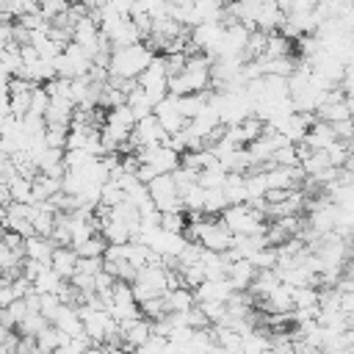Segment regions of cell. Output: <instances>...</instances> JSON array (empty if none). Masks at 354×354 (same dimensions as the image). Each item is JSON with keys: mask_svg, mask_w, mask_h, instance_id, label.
Returning <instances> with one entry per match:
<instances>
[{"mask_svg": "<svg viewBox=\"0 0 354 354\" xmlns=\"http://www.w3.org/2000/svg\"><path fill=\"white\" fill-rule=\"evenodd\" d=\"M72 41L80 44L91 58H94L97 53H102V50L111 47V44L105 41L102 28H100V22H97L94 14H86V17H80V19L72 25Z\"/></svg>", "mask_w": 354, "mask_h": 354, "instance_id": "7", "label": "cell"}, {"mask_svg": "<svg viewBox=\"0 0 354 354\" xmlns=\"http://www.w3.org/2000/svg\"><path fill=\"white\" fill-rule=\"evenodd\" d=\"M6 188H8L11 199H17V202H33V177H25V174L17 171L6 183Z\"/></svg>", "mask_w": 354, "mask_h": 354, "instance_id": "24", "label": "cell"}, {"mask_svg": "<svg viewBox=\"0 0 354 354\" xmlns=\"http://www.w3.org/2000/svg\"><path fill=\"white\" fill-rule=\"evenodd\" d=\"M169 80H171V75H169V66H166V55L163 53H155V58L149 61V66L138 75V86L158 102V100H163L166 94H169Z\"/></svg>", "mask_w": 354, "mask_h": 354, "instance_id": "5", "label": "cell"}, {"mask_svg": "<svg viewBox=\"0 0 354 354\" xmlns=\"http://www.w3.org/2000/svg\"><path fill=\"white\" fill-rule=\"evenodd\" d=\"M169 141V133L166 127L160 124V119L155 113H147L141 119H136V127L130 133V149H141V147H155V144H163Z\"/></svg>", "mask_w": 354, "mask_h": 354, "instance_id": "9", "label": "cell"}, {"mask_svg": "<svg viewBox=\"0 0 354 354\" xmlns=\"http://www.w3.org/2000/svg\"><path fill=\"white\" fill-rule=\"evenodd\" d=\"M227 207H230V202L224 196V188H205V207H202V213L221 216Z\"/></svg>", "mask_w": 354, "mask_h": 354, "instance_id": "27", "label": "cell"}, {"mask_svg": "<svg viewBox=\"0 0 354 354\" xmlns=\"http://www.w3.org/2000/svg\"><path fill=\"white\" fill-rule=\"evenodd\" d=\"M321 0H290V8L288 11H315Z\"/></svg>", "mask_w": 354, "mask_h": 354, "instance_id": "31", "label": "cell"}, {"mask_svg": "<svg viewBox=\"0 0 354 354\" xmlns=\"http://www.w3.org/2000/svg\"><path fill=\"white\" fill-rule=\"evenodd\" d=\"M147 188H149V196H152V202H155V207L160 213H166V210H185L183 196H180V185H177V180H174L171 171L152 177L147 183Z\"/></svg>", "mask_w": 354, "mask_h": 354, "instance_id": "6", "label": "cell"}, {"mask_svg": "<svg viewBox=\"0 0 354 354\" xmlns=\"http://www.w3.org/2000/svg\"><path fill=\"white\" fill-rule=\"evenodd\" d=\"M169 3H174V6H185V3H191V0H169Z\"/></svg>", "mask_w": 354, "mask_h": 354, "instance_id": "33", "label": "cell"}, {"mask_svg": "<svg viewBox=\"0 0 354 354\" xmlns=\"http://www.w3.org/2000/svg\"><path fill=\"white\" fill-rule=\"evenodd\" d=\"M80 257H105V249H108V241L102 232H94L91 238H86L83 243L75 246Z\"/></svg>", "mask_w": 354, "mask_h": 354, "instance_id": "26", "label": "cell"}, {"mask_svg": "<svg viewBox=\"0 0 354 354\" xmlns=\"http://www.w3.org/2000/svg\"><path fill=\"white\" fill-rule=\"evenodd\" d=\"M66 136H69V127H64V124H47V130H44V141H47V147L66 149Z\"/></svg>", "mask_w": 354, "mask_h": 354, "instance_id": "29", "label": "cell"}, {"mask_svg": "<svg viewBox=\"0 0 354 354\" xmlns=\"http://www.w3.org/2000/svg\"><path fill=\"white\" fill-rule=\"evenodd\" d=\"M340 307H343L348 315H354V290H348V293H340Z\"/></svg>", "mask_w": 354, "mask_h": 354, "instance_id": "32", "label": "cell"}, {"mask_svg": "<svg viewBox=\"0 0 354 354\" xmlns=\"http://www.w3.org/2000/svg\"><path fill=\"white\" fill-rule=\"evenodd\" d=\"M210 66H213V58L207 53H202V50L188 53L185 66L177 75H171V80H169V94H196V91L210 88L213 86Z\"/></svg>", "mask_w": 354, "mask_h": 354, "instance_id": "2", "label": "cell"}, {"mask_svg": "<svg viewBox=\"0 0 354 354\" xmlns=\"http://www.w3.org/2000/svg\"><path fill=\"white\" fill-rule=\"evenodd\" d=\"M221 33H224V19L199 22V25L191 28V44H194V50H202V53H207V55L213 58L216 50H218Z\"/></svg>", "mask_w": 354, "mask_h": 354, "instance_id": "10", "label": "cell"}, {"mask_svg": "<svg viewBox=\"0 0 354 354\" xmlns=\"http://www.w3.org/2000/svg\"><path fill=\"white\" fill-rule=\"evenodd\" d=\"M66 282H69V279H64V277L47 263V266H41V271L36 274L33 290H36V293H61V290L66 288Z\"/></svg>", "mask_w": 354, "mask_h": 354, "instance_id": "21", "label": "cell"}, {"mask_svg": "<svg viewBox=\"0 0 354 354\" xmlns=\"http://www.w3.org/2000/svg\"><path fill=\"white\" fill-rule=\"evenodd\" d=\"M25 257H30V260H39V263H50L53 260V252H55V241L53 238H47V235H39V232H33V235H28L25 238Z\"/></svg>", "mask_w": 354, "mask_h": 354, "instance_id": "19", "label": "cell"}, {"mask_svg": "<svg viewBox=\"0 0 354 354\" xmlns=\"http://www.w3.org/2000/svg\"><path fill=\"white\" fill-rule=\"evenodd\" d=\"M263 307H268V313H293V285L279 282L271 288L263 299Z\"/></svg>", "mask_w": 354, "mask_h": 354, "instance_id": "20", "label": "cell"}, {"mask_svg": "<svg viewBox=\"0 0 354 354\" xmlns=\"http://www.w3.org/2000/svg\"><path fill=\"white\" fill-rule=\"evenodd\" d=\"M221 188H224V196H227L230 205L249 202V188H246V174L243 171H230Z\"/></svg>", "mask_w": 354, "mask_h": 354, "instance_id": "22", "label": "cell"}, {"mask_svg": "<svg viewBox=\"0 0 354 354\" xmlns=\"http://www.w3.org/2000/svg\"><path fill=\"white\" fill-rule=\"evenodd\" d=\"M196 301H230V296L235 293L230 277H221V279H202L196 288Z\"/></svg>", "mask_w": 354, "mask_h": 354, "instance_id": "14", "label": "cell"}, {"mask_svg": "<svg viewBox=\"0 0 354 354\" xmlns=\"http://www.w3.org/2000/svg\"><path fill=\"white\" fill-rule=\"evenodd\" d=\"M227 277L232 282L235 290H249L252 279L257 277V268L249 257H238V260H230V268H227Z\"/></svg>", "mask_w": 354, "mask_h": 354, "instance_id": "18", "label": "cell"}, {"mask_svg": "<svg viewBox=\"0 0 354 354\" xmlns=\"http://www.w3.org/2000/svg\"><path fill=\"white\" fill-rule=\"evenodd\" d=\"M127 105L133 108L136 119H141V116H147V113H155V100H152L138 83L130 86V91H127Z\"/></svg>", "mask_w": 354, "mask_h": 354, "instance_id": "23", "label": "cell"}, {"mask_svg": "<svg viewBox=\"0 0 354 354\" xmlns=\"http://www.w3.org/2000/svg\"><path fill=\"white\" fill-rule=\"evenodd\" d=\"M133 155H136V160H138L136 174H138L144 183H149V180L158 177V174H169V171H174V169L183 163V152L174 149L169 141L155 144V147H141V149H136Z\"/></svg>", "mask_w": 354, "mask_h": 354, "instance_id": "3", "label": "cell"}, {"mask_svg": "<svg viewBox=\"0 0 354 354\" xmlns=\"http://www.w3.org/2000/svg\"><path fill=\"white\" fill-rule=\"evenodd\" d=\"M155 116L160 119V124L166 127V133H169V136L180 133V130L188 124V116L183 113L177 94H166L163 100H158V102H155Z\"/></svg>", "mask_w": 354, "mask_h": 354, "instance_id": "12", "label": "cell"}, {"mask_svg": "<svg viewBox=\"0 0 354 354\" xmlns=\"http://www.w3.org/2000/svg\"><path fill=\"white\" fill-rule=\"evenodd\" d=\"M163 301H166V310L169 313H185V310H194L196 307V293L194 288L188 285H171L166 293H163Z\"/></svg>", "mask_w": 354, "mask_h": 354, "instance_id": "16", "label": "cell"}, {"mask_svg": "<svg viewBox=\"0 0 354 354\" xmlns=\"http://www.w3.org/2000/svg\"><path fill=\"white\" fill-rule=\"evenodd\" d=\"M227 169H224V163L218 160V163H213V166H205V169H199V185L202 188H221L224 185V180H227Z\"/></svg>", "mask_w": 354, "mask_h": 354, "instance_id": "25", "label": "cell"}, {"mask_svg": "<svg viewBox=\"0 0 354 354\" xmlns=\"http://www.w3.org/2000/svg\"><path fill=\"white\" fill-rule=\"evenodd\" d=\"M224 224L230 227L232 235H254V232H266V213L249 202H241V205H230L224 213H221Z\"/></svg>", "mask_w": 354, "mask_h": 354, "instance_id": "4", "label": "cell"}, {"mask_svg": "<svg viewBox=\"0 0 354 354\" xmlns=\"http://www.w3.org/2000/svg\"><path fill=\"white\" fill-rule=\"evenodd\" d=\"M47 108H50V91L44 88V83H36L33 91H30V111H28V113H39V116H44Z\"/></svg>", "mask_w": 354, "mask_h": 354, "instance_id": "28", "label": "cell"}, {"mask_svg": "<svg viewBox=\"0 0 354 354\" xmlns=\"http://www.w3.org/2000/svg\"><path fill=\"white\" fill-rule=\"evenodd\" d=\"M97 3H108V0H97Z\"/></svg>", "mask_w": 354, "mask_h": 354, "instance_id": "34", "label": "cell"}, {"mask_svg": "<svg viewBox=\"0 0 354 354\" xmlns=\"http://www.w3.org/2000/svg\"><path fill=\"white\" fill-rule=\"evenodd\" d=\"M155 58V47L149 41H136L127 47H113L108 55V75L122 80H138V75Z\"/></svg>", "mask_w": 354, "mask_h": 354, "instance_id": "1", "label": "cell"}, {"mask_svg": "<svg viewBox=\"0 0 354 354\" xmlns=\"http://www.w3.org/2000/svg\"><path fill=\"white\" fill-rule=\"evenodd\" d=\"M77 260H80V254H77V249H75L72 243H58L55 252H53L50 266H53L64 279H72V274L77 271Z\"/></svg>", "mask_w": 354, "mask_h": 354, "instance_id": "17", "label": "cell"}, {"mask_svg": "<svg viewBox=\"0 0 354 354\" xmlns=\"http://www.w3.org/2000/svg\"><path fill=\"white\" fill-rule=\"evenodd\" d=\"M61 304H64L61 293H39V310H41L50 321L55 318V313L61 310Z\"/></svg>", "mask_w": 354, "mask_h": 354, "instance_id": "30", "label": "cell"}, {"mask_svg": "<svg viewBox=\"0 0 354 354\" xmlns=\"http://www.w3.org/2000/svg\"><path fill=\"white\" fill-rule=\"evenodd\" d=\"M91 64H94V58L80 44L66 41L64 50H61V55L55 58V72L61 77H80V75H88L91 72Z\"/></svg>", "mask_w": 354, "mask_h": 354, "instance_id": "8", "label": "cell"}, {"mask_svg": "<svg viewBox=\"0 0 354 354\" xmlns=\"http://www.w3.org/2000/svg\"><path fill=\"white\" fill-rule=\"evenodd\" d=\"M337 141V133H335V124L332 122H324V119H313V124H310V130H307V136H304V147L307 149H329L332 144Z\"/></svg>", "mask_w": 354, "mask_h": 354, "instance_id": "13", "label": "cell"}, {"mask_svg": "<svg viewBox=\"0 0 354 354\" xmlns=\"http://www.w3.org/2000/svg\"><path fill=\"white\" fill-rule=\"evenodd\" d=\"M53 324H55V326H58L64 335H86L80 307H77V304H72V301H64V304H61V310L55 313Z\"/></svg>", "mask_w": 354, "mask_h": 354, "instance_id": "15", "label": "cell"}, {"mask_svg": "<svg viewBox=\"0 0 354 354\" xmlns=\"http://www.w3.org/2000/svg\"><path fill=\"white\" fill-rule=\"evenodd\" d=\"M315 113H318V119L337 124V122H346V119H351L354 108H351V102H348L346 91L337 86V88H332V91L326 94V100L321 102V108H318Z\"/></svg>", "mask_w": 354, "mask_h": 354, "instance_id": "11", "label": "cell"}]
</instances>
